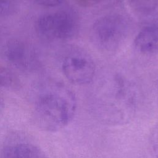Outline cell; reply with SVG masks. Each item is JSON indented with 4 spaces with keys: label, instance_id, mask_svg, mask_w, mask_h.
Segmentation results:
<instances>
[{
    "label": "cell",
    "instance_id": "1",
    "mask_svg": "<svg viewBox=\"0 0 158 158\" xmlns=\"http://www.w3.org/2000/svg\"><path fill=\"white\" fill-rule=\"evenodd\" d=\"M33 118L43 130L59 131L72 121L77 110L73 92L64 83L51 80L41 81L32 90Z\"/></svg>",
    "mask_w": 158,
    "mask_h": 158
},
{
    "label": "cell",
    "instance_id": "2",
    "mask_svg": "<svg viewBox=\"0 0 158 158\" xmlns=\"http://www.w3.org/2000/svg\"><path fill=\"white\" fill-rule=\"evenodd\" d=\"M138 107V94L129 83L118 81L113 86L101 89L91 104V114L100 123L120 126L131 122Z\"/></svg>",
    "mask_w": 158,
    "mask_h": 158
},
{
    "label": "cell",
    "instance_id": "3",
    "mask_svg": "<svg viewBox=\"0 0 158 158\" xmlns=\"http://www.w3.org/2000/svg\"><path fill=\"white\" fill-rule=\"evenodd\" d=\"M130 30L128 19L119 13H110L98 18L93 24L91 38L101 51L115 52L125 43Z\"/></svg>",
    "mask_w": 158,
    "mask_h": 158
},
{
    "label": "cell",
    "instance_id": "4",
    "mask_svg": "<svg viewBox=\"0 0 158 158\" xmlns=\"http://www.w3.org/2000/svg\"><path fill=\"white\" fill-rule=\"evenodd\" d=\"M80 20L76 13L69 9L47 13L35 23L38 35L47 41H64L75 37L78 32Z\"/></svg>",
    "mask_w": 158,
    "mask_h": 158
},
{
    "label": "cell",
    "instance_id": "5",
    "mask_svg": "<svg viewBox=\"0 0 158 158\" xmlns=\"http://www.w3.org/2000/svg\"><path fill=\"white\" fill-rule=\"evenodd\" d=\"M61 69L67 80L77 85L91 83L96 73L93 59L81 49H74L67 53L63 58Z\"/></svg>",
    "mask_w": 158,
    "mask_h": 158
},
{
    "label": "cell",
    "instance_id": "6",
    "mask_svg": "<svg viewBox=\"0 0 158 158\" xmlns=\"http://www.w3.org/2000/svg\"><path fill=\"white\" fill-rule=\"evenodd\" d=\"M2 52L4 59L19 70H31L38 65V57L36 51L23 40H9L4 44Z\"/></svg>",
    "mask_w": 158,
    "mask_h": 158
},
{
    "label": "cell",
    "instance_id": "7",
    "mask_svg": "<svg viewBox=\"0 0 158 158\" xmlns=\"http://www.w3.org/2000/svg\"><path fill=\"white\" fill-rule=\"evenodd\" d=\"M0 158H48L35 144L27 139L15 138L2 148Z\"/></svg>",
    "mask_w": 158,
    "mask_h": 158
},
{
    "label": "cell",
    "instance_id": "8",
    "mask_svg": "<svg viewBox=\"0 0 158 158\" xmlns=\"http://www.w3.org/2000/svg\"><path fill=\"white\" fill-rule=\"evenodd\" d=\"M136 50L144 55L158 54V25L144 27L134 40Z\"/></svg>",
    "mask_w": 158,
    "mask_h": 158
},
{
    "label": "cell",
    "instance_id": "9",
    "mask_svg": "<svg viewBox=\"0 0 158 158\" xmlns=\"http://www.w3.org/2000/svg\"><path fill=\"white\" fill-rule=\"evenodd\" d=\"M20 86L18 77L10 69L0 64V89H16Z\"/></svg>",
    "mask_w": 158,
    "mask_h": 158
},
{
    "label": "cell",
    "instance_id": "10",
    "mask_svg": "<svg viewBox=\"0 0 158 158\" xmlns=\"http://www.w3.org/2000/svg\"><path fill=\"white\" fill-rule=\"evenodd\" d=\"M130 6L136 13L149 15L158 6V0H128Z\"/></svg>",
    "mask_w": 158,
    "mask_h": 158
},
{
    "label": "cell",
    "instance_id": "11",
    "mask_svg": "<svg viewBox=\"0 0 158 158\" xmlns=\"http://www.w3.org/2000/svg\"><path fill=\"white\" fill-rule=\"evenodd\" d=\"M149 147L154 158H158V125L151 131L149 137Z\"/></svg>",
    "mask_w": 158,
    "mask_h": 158
},
{
    "label": "cell",
    "instance_id": "12",
    "mask_svg": "<svg viewBox=\"0 0 158 158\" xmlns=\"http://www.w3.org/2000/svg\"><path fill=\"white\" fill-rule=\"evenodd\" d=\"M16 0H0V16L10 15L15 12Z\"/></svg>",
    "mask_w": 158,
    "mask_h": 158
},
{
    "label": "cell",
    "instance_id": "13",
    "mask_svg": "<svg viewBox=\"0 0 158 158\" xmlns=\"http://www.w3.org/2000/svg\"><path fill=\"white\" fill-rule=\"evenodd\" d=\"M39 5L45 7H56L59 6L65 0H30Z\"/></svg>",
    "mask_w": 158,
    "mask_h": 158
},
{
    "label": "cell",
    "instance_id": "14",
    "mask_svg": "<svg viewBox=\"0 0 158 158\" xmlns=\"http://www.w3.org/2000/svg\"><path fill=\"white\" fill-rule=\"evenodd\" d=\"M79 6L82 7H89L107 0H73Z\"/></svg>",
    "mask_w": 158,
    "mask_h": 158
},
{
    "label": "cell",
    "instance_id": "15",
    "mask_svg": "<svg viewBox=\"0 0 158 158\" xmlns=\"http://www.w3.org/2000/svg\"><path fill=\"white\" fill-rule=\"evenodd\" d=\"M4 100H3L2 98L1 97V96L0 95V114L1 113V112L2 111V110L4 109Z\"/></svg>",
    "mask_w": 158,
    "mask_h": 158
},
{
    "label": "cell",
    "instance_id": "16",
    "mask_svg": "<svg viewBox=\"0 0 158 158\" xmlns=\"http://www.w3.org/2000/svg\"><path fill=\"white\" fill-rule=\"evenodd\" d=\"M157 88H158V80H157Z\"/></svg>",
    "mask_w": 158,
    "mask_h": 158
}]
</instances>
